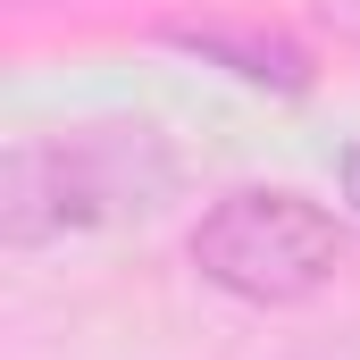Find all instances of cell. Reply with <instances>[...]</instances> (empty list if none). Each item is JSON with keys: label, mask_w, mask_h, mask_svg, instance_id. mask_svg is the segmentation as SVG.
I'll list each match as a JSON object with an SVG mask.
<instances>
[{"label": "cell", "mask_w": 360, "mask_h": 360, "mask_svg": "<svg viewBox=\"0 0 360 360\" xmlns=\"http://www.w3.org/2000/svg\"><path fill=\"white\" fill-rule=\"evenodd\" d=\"M168 42L243 76V84H269V92H310V51L293 34H269V25H235V17H176Z\"/></svg>", "instance_id": "obj_3"}, {"label": "cell", "mask_w": 360, "mask_h": 360, "mask_svg": "<svg viewBox=\"0 0 360 360\" xmlns=\"http://www.w3.org/2000/svg\"><path fill=\"white\" fill-rule=\"evenodd\" d=\"M344 176H352V193H360V151H352V160H344Z\"/></svg>", "instance_id": "obj_4"}, {"label": "cell", "mask_w": 360, "mask_h": 360, "mask_svg": "<svg viewBox=\"0 0 360 360\" xmlns=\"http://www.w3.org/2000/svg\"><path fill=\"white\" fill-rule=\"evenodd\" d=\"M176 160L151 126H76V134H25L0 160V235L17 252L84 235L109 218L160 210Z\"/></svg>", "instance_id": "obj_1"}, {"label": "cell", "mask_w": 360, "mask_h": 360, "mask_svg": "<svg viewBox=\"0 0 360 360\" xmlns=\"http://www.w3.org/2000/svg\"><path fill=\"white\" fill-rule=\"evenodd\" d=\"M193 269L210 276L218 293H235V302L293 310V302H310V293L335 285L344 235H335V218L319 201L276 193V184H252V193H226L193 226Z\"/></svg>", "instance_id": "obj_2"}]
</instances>
